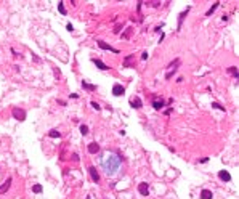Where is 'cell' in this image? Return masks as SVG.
<instances>
[{"label":"cell","mask_w":239,"mask_h":199,"mask_svg":"<svg viewBox=\"0 0 239 199\" xmlns=\"http://www.w3.org/2000/svg\"><path fill=\"white\" fill-rule=\"evenodd\" d=\"M66 29H68V31H72L74 27H72V24H68V26H66Z\"/></svg>","instance_id":"28"},{"label":"cell","mask_w":239,"mask_h":199,"mask_svg":"<svg viewBox=\"0 0 239 199\" xmlns=\"http://www.w3.org/2000/svg\"><path fill=\"white\" fill-rule=\"evenodd\" d=\"M188 11H189V7H188V8H186V10H185V11L180 15V18H178V29L181 27V24H183V19H185V16L188 15Z\"/></svg>","instance_id":"15"},{"label":"cell","mask_w":239,"mask_h":199,"mask_svg":"<svg viewBox=\"0 0 239 199\" xmlns=\"http://www.w3.org/2000/svg\"><path fill=\"white\" fill-rule=\"evenodd\" d=\"M13 117L18 119V121H24V119H26V111L24 109H19V108H15L13 109Z\"/></svg>","instance_id":"2"},{"label":"cell","mask_w":239,"mask_h":199,"mask_svg":"<svg viewBox=\"0 0 239 199\" xmlns=\"http://www.w3.org/2000/svg\"><path fill=\"white\" fill-rule=\"evenodd\" d=\"M58 10L61 15H66V8H64V2H58Z\"/></svg>","instance_id":"20"},{"label":"cell","mask_w":239,"mask_h":199,"mask_svg":"<svg viewBox=\"0 0 239 199\" xmlns=\"http://www.w3.org/2000/svg\"><path fill=\"white\" fill-rule=\"evenodd\" d=\"M218 178L223 180V182H231V175L226 170H220V172H218Z\"/></svg>","instance_id":"8"},{"label":"cell","mask_w":239,"mask_h":199,"mask_svg":"<svg viewBox=\"0 0 239 199\" xmlns=\"http://www.w3.org/2000/svg\"><path fill=\"white\" fill-rule=\"evenodd\" d=\"M130 106H132V108H135V109H140V108L143 106V103H141V100L138 98V96H135V98H132V100H130Z\"/></svg>","instance_id":"7"},{"label":"cell","mask_w":239,"mask_h":199,"mask_svg":"<svg viewBox=\"0 0 239 199\" xmlns=\"http://www.w3.org/2000/svg\"><path fill=\"white\" fill-rule=\"evenodd\" d=\"M228 72L230 74H233L236 79H239V72H237V68L236 66H231V68H228Z\"/></svg>","instance_id":"17"},{"label":"cell","mask_w":239,"mask_h":199,"mask_svg":"<svg viewBox=\"0 0 239 199\" xmlns=\"http://www.w3.org/2000/svg\"><path fill=\"white\" fill-rule=\"evenodd\" d=\"M218 5H220V2H215V3H213V5H212L210 8H209V11L205 13V16H210V15H212V13H213V11H215V10L218 8Z\"/></svg>","instance_id":"16"},{"label":"cell","mask_w":239,"mask_h":199,"mask_svg":"<svg viewBox=\"0 0 239 199\" xmlns=\"http://www.w3.org/2000/svg\"><path fill=\"white\" fill-rule=\"evenodd\" d=\"M82 87H84L85 90H88V92H95V90H96V87H95V85H90V84H87L85 80L82 82Z\"/></svg>","instance_id":"18"},{"label":"cell","mask_w":239,"mask_h":199,"mask_svg":"<svg viewBox=\"0 0 239 199\" xmlns=\"http://www.w3.org/2000/svg\"><path fill=\"white\" fill-rule=\"evenodd\" d=\"M48 136H51V138H59V136H61V133H59L56 129H53V130L48 132Z\"/></svg>","instance_id":"19"},{"label":"cell","mask_w":239,"mask_h":199,"mask_svg":"<svg viewBox=\"0 0 239 199\" xmlns=\"http://www.w3.org/2000/svg\"><path fill=\"white\" fill-rule=\"evenodd\" d=\"M152 106H154V109H162L165 106V101H164V100H159V98H154Z\"/></svg>","instance_id":"11"},{"label":"cell","mask_w":239,"mask_h":199,"mask_svg":"<svg viewBox=\"0 0 239 199\" xmlns=\"http://www.w3.org/2000/svg\"><path fill=\"white\" fill-rule=\"evenodd\" d=\"M88 173H90V177H92V180L95 182V183H98L99 182V173H98V170L92 165V167H88Z\"/></svg>","instance_id":"4"},{"label":"cell","mask_w":239,"mask_h":199,"mask_svg":"<svg viewBox=\"0 0 239 199\" xmlns=\"http://www.w3.org/2000/svg\"><path fill=\"white\" fill-rule=\"evenodd\" d=\"M92 61H93V63L96 64V68H98V69H101V71H106V69H109V68H108V66H106V64H104V63L101 61V59H98V58H93Z\"/></svg>","instance_id":"10"},{"label":"cell","mask_w":239,"mask_h":199,"mask_svg":"<svg viewBox=\"0 0 239 199\" xmlns=\"http://www.w3.org/2000/svg\"><path fill=\"white\" fill-rule=\"evenodd\" d=\"M138 193H140L141 196H148V194H149V186H148V183H140V185H138Z\"/></svg>","instance_id":"5"},{"label":"cell","mask_w":239,"mask_h":199,"mask_svg":"<svg viewBox=\"0 0 239 199\" xmlns=\"http://www.w3.org/2000/svg\"><path fill=\"white\" fill-rule=\"evenodd\" d=\"M212 106H213V108H217V109H222V111H225V108H223L222 105H218V103H215V101L212 103Z\"/></svg>","instance_id":"23"},{"label":"cell","mask_w":239,"mask_h":199,"mask_svg":"<svg viewBox=\"0 0 239 199\" xmlns=\"http://www.w3.org/2000/svg\"><path fill=\"white\" fill-rule=\"evenodd\" d=\"M212 191H209V189H202L201 191V199H212Z\"/></svg>","instance_id":"14"},{"label":"cell","mask_w":239,"mask_h":199,"mask_svg":"<svg viewBox=\"0 0 239 199\" xmlns=\"http://www.w3.org/2000/svg\"><path fill=\"white\" fill-rule=\"evenodd\" d=\"M79 159H80V157H79V154H72V161H74V162H79Z\"/></svg>","instance_id":"26"},{"label":"cell","mask_w":239,"mask_h":199,"mask_svg":"<svg viewBox=\"0 0 239 199\" xmlns=\"http://www.w3.org/2000/svg\"><path fill=\"white\" fill-rule=\"evenodd\" d=\"M92 106H93V109H96V111H99V109H101V106H99L98 103H95V101H92Z\"/></svg>","instance_id":"24"},{"label":"cell","mask_w":239,"mask_h":199,"mask_svg":"<svg viewBox=\"0 0 239 199\" xmlns=\"http://www.w3.org/2000/svg\"><path fill=\"white\" fill-rule=\"evenodd\" d=\"M124 93H125V88H124L121 84H116V85L112 87V95H114V96H122Z\"/></svg>","instance_id":"3"},{"label":"cell","mask_w":239,"mask_h":199,"mask_svg":"<svg viewBox=\"0 0 239 199\" xmlns=\"http://www.w3.org/2000/svg\"><path fill=\"white\" fill-rule=\"evenodd\" d=\"M141 59H148V51H143V55H141Z\"/></svg>","instance_id":"27"},{"label":"cell","mask_w":239,"mask_h":199,"mask_svg":"<svg viewBox=\"0 0 239 199\" xmlns=\"http://www.w3.org/2000/svg\"><path fill=\"white\" fill-rule=\"evenodd\" d=\"M10 186H11V177L10 178H7V182L0 186V194H3V193H7L8 189H10Z\"/></svg>","instance_id":"9"},{"label":"cell","mask_w":239,"mask_h":199,"mask_svg":"<svg viewBox=\"0 0 239 199\" xmlns=\"http://www.w3.org/2000/svg\"><path fill=\"white\" fill-rule=\"evenodd\" d=\"M124 68H135V64H133V56H127V58H125Z\"/></svg>","instance_id":"13"},{"label":"cell","mask_w":239,"mask_h":199,"mask_svg":"<svg viewBox=\"0 0 239 199\" xmlns=\"http://www.w3.org/2000/svg\"><path fill=\"white\" fill-rule=\"evenodd\" d=\"M101 167L108 177L116 175L119 172V169H121V157L116 154H111V153H106L101 159Z\"/></svg>","instance_id":"1"},{"label":"cell","mask_w":239,"mask_h":199,"mask_svg":"<svg viewBox=\"0 0 239 199\" xmlns=\"http://www.w3.org/2000/svg\"><path fill=\"white\" fill-rule=\"evenodd\" d=\"M32 191H34V193H42V185H34V186H32Z\"/></svg>","instance_id":"21"},{"label":"cell","mask_w":239,"mask_h":199,"mask_svg":"<svg viewBox=\"0 0 239 199\" xmlns=\"http://www.w3.org/2000/svg\"><path fill=\"white\" fill-rule=\"evenodd\" d=\"M98 151H99V145L98 143H90L88 145V153L90 154H96Z\"/></svg>","instance_id":"12"},{"label":"cell","mask_w":239,"mask_h":199,"mask_svg":"<svg viewBox=\"0 0 239 199\" xmlns=\"http://www.w3.org/2000/svg\"><path fill=\"white\" fill-rule=\"evenodd\" d=\"M80 132H82V135H87L88 133V127L87 125H80Z\"/></svg>","instance_id":"22"},{"label":"cell","mask_w":239,"mask_h":199,"mask_svg":"<svg viewBox=\"0 0 239 199\" xmlns=\"http://www.w3.org/2000/svg\"><path fill=\"white\" fill-rule=\"evenodd\" d=\"M98 47H99V48H103V50H109V51L119 53V50H117V48H112L111 45H108V44H106V42H103V40H98Z\"/></svg>","instance_id":"6"},{"label":"cell","mask_w":239,"mask_h":199,"mask_svg":"<svg viewBox=\"0 0 239 199\" xmlns=\"http://www.w3.org/2000/svg\"><path fill=\"white\" fill-rule=\"evenodd\" d=\"M85 199H92V197H90V196H87V197H85Z\"/></svg>","instance_id":"29"},{"label":"cell","mask_w":239,"mask_h":199,"mask_svg":"<svg viewBox=\"0 0 239 199\" xmlns=\"http://www.w3.org/2000/svg\"><path fill=\"white\" fill-rule=\"evenodd\" d=\"M121 29H122V24H117V26H116V29H114V32H116V34H119V32H121Z\"/></svg>","instance_id":"25"}]
</instances>
